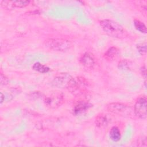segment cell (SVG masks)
Here are the masks:
<instances>
[{
	"instance_id": "1",
	"label": "cell",
	"mask_w": 147,
	"mask_h": 147,
	"mask_svg": "<svg viewBox=\"0 0 147 147\" xmlns=\"http://www.w3.org/2000/svg\"><path fill=\"white\" fill-rule=\"evenodd\" d=\"M100 25L103 31L109 36L123 38L127 36L126 30L118 22L110 20H103L100 21Z\"/></svg>"
},
{
	"instance_id": "2",
	"label": "cell",
	"mask_w": 147,
	"mask_h": 147,
	"mask_svg": "<svg viewBox=\"0 0 147 147\" xmlns=\"http://www.w3.org/2000/svg\"><path fill=\"white\" fill-rule=\"evenodd\" d=\"M88 83L86 80L81 77L72 78L68 87V90L73 95L80 96L83 95L87 90Z\"/></svg>"
},
{
	"instance_id": "3",
	"label": "cell",
	"mask_w": 147,
	"mask_h": 147,
	"mask_svg": "<svg viewBox=\"0 0 147 147\" xmlns=\"http://www.w3.org/2000/svg\"><path fill=\"white\" fill-rule=\"evenodd\" d=\"M47 48L56 51H66L71 47V43L68 40L62 38H49L45 41Z\"/></svg>"
},
{
	"instance_id": "4",
	"label": "cell",
	"mask_w": 147,
	"mask_h": 147,
	"mask_svg": "<svg viewBox=\"0 0 147 147\" xmlns=\"http://www.w3.org/2000/svg\"><path fill=\"white\" fill-rule=\"evenodd\" d=\"M64 102L63 95L59 92H54L45 96L44 103L45 105L51 109H56L60 106Z\"/></svg>"
},
{
	"instance_id": "5",
	"label": "cell",
	"mask_w": 147,
	"mask_h": 147,
	"mask_svg": "<svg viewBox=\"0 0 147 147\" xmlns=\"http://www.w3.org/2000/svg\"><path fill=\"white\" fill-rule=\"evenodd\" d=\"M73 78L68 73H60L56 75L52 81L53 87L59 88H68Z\"/></svg>"
},
{
	"instance_id": "6",
	"label": "cell",
	"mask_w": 147,
	"mask_h": 147,
	"mask_svg": "<svg viewBox=\"0 0 147 147\" xmlns=\"http://www.w3.org/2000/svg\"><path fill=\"white\" fill-rule=\"evenodd\" d=\"M107 110L110 113L123 116H128L130 113V107L121 103H111L107 106Z\"/></svg>"
},
{
	"instance_id": "7",
	"label": "cell",
	"mask_w": 147,
	"mask_h": 147,
	"mask_svg": "<svg viewBox=\"0 0 147 147\" xmlns=\"http://www.w3.org/2000/svg\"><path fill=\"white\" fill-rule=\"evenodd\" d=\"M146 106L147 102L145 97L138 99L134 106V114L140 119H145L147 116Z\"/></svg>"
},
{
	"instance_id": "8",
	"label": "cell",
	"mask_w": 147,
	"mask_h": 147,
	"mask_svg": "<svg viewBox=\"0 0 147 147\" xmlns=\"http://www.w3.org/2000/svg\"><path fill=\"white\" fill-rule=\"evenodd\" d=\"M29 3V1H2L1 6L6 9H13L24 7L28 6Z\"/></svg>"
},
{
	"instance_id": "9",
	"label": "cell",
	"mask_w": 147,
	"mask_h": 147,
	"mask_svg": "<svg viewBox=\"0 0 147 147\" xmlns=\"http://www.w3.org/2000/svg\"><path fill=\"white\" fill-rule=\"evenodd\" d=\"M80 62L82 65L86 68H91L95 65V58L94 55L90 53L86 52L84 53L80 59Z\"/></svg>"
},
{
	"instance_id": "10",
	"label": "cell",
	"mask_w": 147,
	"mask_h": 147,
	"mask_svg": "<svg viewBox=\"0 0 147 147\" xmlns=\"http://www.w3.org/2000/svg\"><path fill=\"white\" fill-rule=\"evenodd\" d=\"M91 106V104L87 101L78 102L73 108V113L75 115L81 114L88 110Z\"/></svg>"
},
{
	"instance_id": "11",
	"label": "cell",
	"mask_w": 147,
	"mask_h": 147,
	"mask_svg": "<svg viewBox=\"0 0 147 147\" xmlns=\"http://www.w3.org/2000/svg\"><path fill=\"white\" fill-rule=\"evenodd\" d=\"M119 55V50L116 48L112 47L109 48L104 54V57L109 61L117 59Z\"/></svg>"
},
{
	"instance_id": "12",
	"label": "cell",
	"mask_w": 147,
	"mask_h": 147,
	"mask_svg": "<svg viewBox=\"0 0 147 147\" xmlns=\"http://www.w3.org/2000/svg\"><path fill=\"white\" fill-rule=\"evenodd\" d=\"M95 123L98 127H104L107 126L109 123V118L105 114H100L98 115L95 118Z\"/></svg>"
},
{
	"instance_id": "13",
	"label": "cell",
	"mask_w": 147,
	"mask_h": 147,
	"mask_svg": "<svg viewBox=\"0 0 147 147\" xmlns=\"http://www.w3.org/2000/svg\"><path fill=\"white\" fill-rule=\"evenodd\" d=\"M109 136L113 141H118L121 139V133L119 129L116 126L112 127L109 133Z\"/></svg>"
},
{
	"instance_id": "14",
	"label": "cell",
	"mask_w": 147,
	"mask_h": 147,
	"mask_svg": "<svg viewBox=\"0 0 147 147\" xmlns=\"http://www.w3.org/2000/svg\"><path fill=\"white\" fill-rule=\"evenodd\" d=\"M33 69L38 72L40 73H47L50 71V69L49 67H48L46 65H44L42 64H41L40 63H36L33 64Z\"/></svg>"
},
{
	"instance_id": "15",
	"label": "cell",
	"mask_w": 147,
	"mask_h": 147,
	"mask_svg": "<svg viewBox=\"0 0 147 147\" xmlns=\"http://www.w3.org/2000/svg\"><path fill=\"white\" fill-rule=\"evenodd\" d=\"M134 25L136 28V29L140 32L141 33H146L147 32L146 27L145 25L141 21L138 20H134Z\"/></svg>"
},
{
	"instance_id": "16",
	"label": "cell",
	"mask_w": 147,
	"mask_h": 147,
	"mask_svg": "<svg viewBox=\"0 0 147 147\" xmlns=\"http://www.w3.org/2000/svg\"><path fill=\"white\" fill-rule=\"evenodd\" d=\"M137 49L139 52V53L142 55H144L146 54V44H141L137 45Z\"/></svg>"
},
{
	"instance_id": "17",
	"label": "cell",
	"mask_w": 147,
	"mask_h": 147,
	"mask_svg": "<svg viewBox=\"0 0 147 147\" xmlns=\"http://www.w3.org/2000/svg\"><path fill=\"white\" fill-rule=\"evenodd\" d=\"M1 85H6L8 83V79L3 75L2 74H1Z\"/></svg>"
},
{
	"instance_id": "18",
	"label": "cell",
	"mask_w": 147,
	"mask_h": 147,
	"mask_svg": "<svg viewBox=\"0 0 147 147\" xmlns=\"http://www.w3.org/2000/svg\"><path fill=\"white\" fill-rule=\"evenodd\" d=\"M141 73H142V76L144 75V78H146V68H145V66L142 67V68H141Z\"/></svg>"
},
{
	"instance_id": "19",
	"label": "cell",
	"mask_w": 147,
	"mask_h": 147,
	"mask_svg": "<svg viewBox=\"0 0 147 147\" xmlns=\"http://www.w3.org/2000/svg\"><path fill=\"white\" fill-rule=\"evenodd\" d=\"M3 98H4V95L3 94V93L1 92V103H2L3 101Z\"/></svg>"
}]
</instances>
